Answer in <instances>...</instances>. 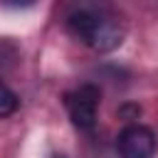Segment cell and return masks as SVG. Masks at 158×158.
Listing matches in <instances>:
<instances>
[{
	"mask_svg": "<svg viewBox=\"0 0 158 158\" xmlns=\"http://www.w3.org/2000/svg\"><path fill=\"white\" fill-rule=\"evenodd\" d=\"M67 27L74 37H79L86 47L96 49V52H111L116 49L121 42H123V25L111 17V15H104V12H96V10H74L69 17H67Z\"/></svg>",
	"mask_w": 158,
	"mask_h": 158,
	"instance_id": "1",
	"label": "cell"
},
{
	"mask_svg": "<svg viewBox=\"0 0 158 158\" xmlns=\"http://www.w3.org/2000/svg\"><path fill=\"white\" fill-rule=\"evenodd\" d=\"M64 106H67V114L77 128L91 131L96 123V111H99V86L81 84L74 91H67Z\"/></svg>",
	"mask_w": 158,
	"mask_h": 158,
	"instance_id": "2",
	"label": "cell"
},
{
	"mask_svg": "<svg viewBox=\"0 0 158 158\" xmlns=\"http://www.w3.org/2000/svg\"><path fill=\"white\" fill-rule=\"evenodd\" d=\"M116 151L121 158H153L158 151L156 133L148 126L131 123L126 126L116 138Z\"/></svg>",
	"mask_w": 158,
	"mask_h": 158,
	"instance_id": "3",
	"label": "cell"
},
{
	"mask_svg": "<svg viewBox=\"0 0 158 158\" xmlns=\"http://www.w3.org/2000/svg\"><path fill=\"white\" fill-rule=\"evenodd\" d=\"M17 106H20L17 94H15L5 81H0V116H10V114H15Z\"/></svg>",
	"mask_w": 158,
	"mask_h": 158,
	"instance_id": "4",
	"label": "cell"
},
{
	"mask_svg": "<svg viewBox=\"0 0 158 158\" xmlns=\"http://www.w3.org/2000/svg\"><path fill=\"white\" fill-rule=\"evenodd\" d=\"M37 0H2V5L7 7H15V10H22V7H32Z\"/></svg>",
	"mask_w": 158,
	"mask_h": 158,
	"instance_id": "5",
	"label": "cell"
}]
</instances>
